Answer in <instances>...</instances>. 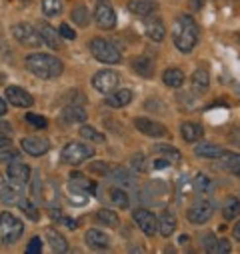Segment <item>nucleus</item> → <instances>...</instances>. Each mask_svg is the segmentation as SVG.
Segmentation results:
<instances>
[{
	"label": "nucleus",
	"instance_id": "f257e3e1",
	"mask_svg": "<svg viewBox=\"0 0 240 254\" xmlns=\"http://www.w3.org/2000/svg\"><path fill=\"white\" fill-rule=\"evenodd\" d=\"M172 42L174 46L182 52V54H188L194 50V46L198 44V38H200V28L196 24V20L188 14H180L176 16L174 24H172Z\"/></svg>",
	"mask_w": 240,
	"mask_h": 254
},
{
	"label": "nucleus",
	"instance_id": "f03ea898",
	"mask_svg": "<svg viewBox=\"0 0 240 254\" xmlns=\"http://www.w3.org/2000/svg\"><path fill=\"white\" fill-rule=\"evenodd\" d=\"M24 66L30 74H34L40 80H54L64 70L62 60L52 54H42V52H34L30 56H26Z\"/></svg>",
	"mask_w": 240,
	"mask_h": 254
},
{
	"label": "nucleus",
	"instance_id": "7ed1b4c3",
	"mask_svg": "<svg viewBox=\"0 0 240 254\" xmlns=\"http://www.w3.org/2000/svg\"><path fill=\"white\" fill-rule=\"evenodd\" d=\"M24 234V224L22 220H18L12 212H2L0 214V242L2 244H14L20 240V236Z\"/></svg>",
	"mask_w": 240,
	"mask_h": 254
},
{
	"label": "nucleus",
	"instance_id": "20e7f679",
	"mask_svg": "<svg viewBox=\"0 0 240 254\" xmlns=\"http://www.w3.org/2000/svg\"><path fill=\"white\" fill-rule=\"evenodd\" d=\"M92 156H94V148L90 144H84V142H68L62 148V152H60L62 162L70 164V166H80Z\"/></svg>",
	"mask_w": 240,
	"mask_h": 254
},
{
	"label": "nucleus",
	"instance_id": "39448f33",
	"mask_svg": "<svg viewBox=\"0 0 240 254\" xmlns=\"http://www.w3.org/2000/svg\"><path fill=\"white\" fill-rule=\"evenodd\" d=\"M90 52L98 62H102V64H118V62L122 60L120 50L104 38H92L90 40Z\"/></svg>",
	"mask_w": 240,
	"mask_h": 254
},
{
	"label": "nucleus",
	"instance_id": "423d86ee",
	"mask_svg": "<svg viewBox=\"0 0 240 254\" xmlns=\"http://www.w3.org/2000/svg\"><path fill=\"white\" fill-rule=\"evenodd\" d=\"M12 36L16 38V42H20L22 46L28 48H38L42 44V36L38 32V28H34L30 22H18L12 26Z\"/></svg>",
	"mask_w": 240,
	"mask_h": 254
},
{
	"label": "nucleus",
	"instance_id": "0eeeda50",
	"mask_svg": "<svg viewBox=\"0 0 240 254\" xmlns=\"http://www.w3.org/2000/svg\"><path fill=\"white\" fill-rule=\"evenodd\" d=\"M94 22L102 30H110L116 26V12L110 4V0H96L94 8Z\"/></svg>",
	"mask_w": 240,
	"mask_h": 254
},
{
	"label": "nucleus",
	"instance_id": "6e6552de",
	"mask_svg": "<svg viewBox=\"0 0 240 254\" xmlns=\"http://www.w3.org/2000/svg\"><path fill=\"white\" fill-rule=\"evenodd\" d=\"M212 214H214V204H212V200H206V198H198L186 210V218L192 224H204L212 218Z\"/></svg>",
	"mask_w": 240,
	"mask_h": 254
},
{
	"label": "nucleus",
	"instance_id": "1a4fd4ad",
	"mask_svg": "<svg viewBox=\"0 0 240 254\" xmlns=\"http://www.w3.org/2000/svg\"><path fill=\"white\" fill-rule=\"evenodd\" d=\"M118 84H120V74H118L116 70H110V68L100 70V72H96V74L92 76V86H94V90H98V92H102V94H108V92L116 90Z\"/></svg>",
	"mask_w": 240,
	"mask_h": 254
},
{
	"label": "nucleus",
	"instance_id": "9d476101",
	"mask_svg": "<svg viewBox=\"0 0 240 254\" xmlns=\"http://www.w3.org/2000/svg\"><path fill=\"white\" fill-rule=\"evenodd\" d=\"M132 220L136 222V226L146 234V236H154L158 232V222H156V216L146 210V208H136L132 210Z\"/></svg>",
	"mask_w": 240,
	"mask_h": 254
},
{
	"label": "nucleus",
	"instance_id": "9b49d317",
	"mask_svg": "<svg viewBox=\"0 0 240 254\" xmlns=\"http://www.w3.org/2000/svg\"><path fill=\"white\" fill-rule=\"evenodd\" d=\"M108 176V182H112L114 186H118V188H122V190H126V192H134V190L138 188L136 186V180H134V174H130L128 170H124V168H114V170H110V172H106Z\"/></svg>",
	"mask_w": 240,
	"mask_h": 254
},
{
	"label": "nucleus",
	"instance_id": "f8f14e48",
	"mask_svg": "<svg viewBox=\"0 0 240 254\" xmlns=\"http://www.w3.org/2000/svg\"><path fill=\"white\" fill-rule=\"evenodd\" d=\"M134 126H136L138 132H142L144 136H150V138H162V136L168 134L164 124H160L156 120H150V118H144V116L136 118L134 120Z\"/></svg>",
	"mask_w": 240,
	"mask_h": 254
},
{
	"label": "nucleus",
	"instance_id": "ddd939ff",
	"mask_svg": "<svg viewBox=\"0 0 240 254\" xmlns=\"http://www.w3.org/2000/svg\"><path fill=\"white\" fill-rule=\"evenodd\" d=\"M20 146H22V150H24L26 154H30V156H42V154L48 152L50 142H48L44 136L34 134V136H24V138L20 140Z\"/></svg>",
	"mask_w": 240,
	"mask_h": 254
},
{
	"label": "nucleus",
	"instance_id": "4468645a",
	"mask_svg": "<svg viewBox=\"0 0 240 254\" xmlns=\"http://www.w3.org/2000/svg\"><path fill=\"white\" fill-rule=\"evenodd\" d=\"M4 96L8 98V102H10L12 106H18V108H30V106L34 104L32 94L26 92V90L20 88V86H6Z\"/></svg>",
	"mask_w": 240,
	"mask_h": 254
},
{
	"label": "nucleus",
	"instance_id": "2eb2a0df",
	"mask_svg": "<svg viewBox=\"0 0 240 254\" xmlns=\"http://www.w3.org/2000/svg\"><path fill=\"white\" fill-rule=\"evenodd\" d=\"M6 176L10 182H16L20 186L28 184L30 182V168L24 164V162H18V160H12L6 168Z\"/></svg>",
	"mask_w": 240,
	"mask_h": 254
},
{
	"label": "nucleus",
	"instance_id": "dca6fc26",
	"mask_svg": "<svg viewBox=\"0 0 240 254\" xmlns=\"http://www.w3.org/2000/svg\"><path fill=\"white\" fill-rule=\"evenodd\" d=\"M22 198V186L16 184V182H2L0 184V200L4 204L12 206V204H18V200Z\"/></svg>",
	"mask_w": 240,
	"mask_h": 254
},
{
	"label": "nucleus",
	"instance_id": "f3484780",
	"mask_svg": "<svg viewBox=\"0 0 240 254\" xmlns=\"http://www.w3.org/2000/svg\"><path fill=\"white\" fill-rule=\"evenodd\" d=\"M104 102L110 108H124V106H128L132 102V90H128V88H116V90L108 92Z\"/></svg>",
	"mask_w": 240,
	"mask_h": 254
},
{
	"label": "nucleus",
	"instance_id": "a211bd4d",
	"mask_svg": "<svg viewBox=\"0 0 240 254\" xmlns=\"http://www.w3.org/2000/svg\"><path fill=\"white\" fill-rule=\"evenodd\" d=\"M84 238H86V244H88L90 248H94V250H106V248L110 246V236L104 234V232L98 230V228H90Z\"/></svg>",
	"mask_w": 240,
	"mask_h": 254
},
{
	"label": "nucleus",
	"instance_id": "6ab92c4d",
	"mask_svg": "<svg viewBox=\"0 0 240 254\" xmlns=\"http://www.w3.org/2000/svg\"><path fill=\"white\" fill-rule=\"evenodd\" d=\"M156 0H128V10L136 16H150L156 10Z\"/></svg>",
	"mask_w": 240,
	"mask_h": 254
},
{
	"label": "nucleus",
	"instance_id": "aec40b11",
	"mask_svg": "<svg viewBox=\"0 0 240 254\" xmlns=\"http://www.w3.org/2000/svg\"><path fill=\"white\" fill-rule=\"evenodd\" d=\"M180 136L186 142H198L204 136V130L198 122H182L180 124Z\"/></svg>",
	"mask_w": 240,
	"mask_h": 254
},
{
	"label": "nucleus",
	"instance_id": "412c9836",
	"mask_svg": "<svg viewBox=\"0 0 240 254\" xmlns=\"http://www.w3.org/2000/svg\"><path fill=\"white\" fill-rule=\"evenodd\" d=\"M38 32H40V36H42V42H46L50 48H54V50H60L62 48V36H60L50 24H46V22H42L40 24V28H38Z\"/></svg>",
	"mask_w": 240,
	"mask_h": 254
},
{
	"label": "nucleus",
	"instance_id": "4be33fe9",
	"mask_svg": "<svg viewBox=\"0 0 240 254\" xmlns=\"http://www.w3.org/2000/svg\"><path fill=\"white\" fill-rule=\"evenodd\" d=\"M156 222H158V232H160L164 238H168L170 234H174V230H176V216H174L172 210H164V212L156 218Z\"/></svg>",
	"mask_w": 240,
	"mask_h": 254
},
{
	"label": "nucleus",
	"instance_id": "5701e85b",
	"mask_svg": "<svg viewBox=\"0 0 240 254\" xmlns=\"http://www.w3.org/2000/svg\"><path fill=\"white\" fill-rule=\"evenodd\" d=\"M146 36L152 40V42H162L164 40V34H166V26L160 18H148L146 20Z\"/></svg>",
	"mask_w": 240,
	"mask_h": 254
},
{
	"label": "nucleus",
	"instance_id": "b1692460",
	"mask_svg": "<svg viewBox=\"0 0 240 254\" xmlns=\"http://www.w3.org/2000/svg\"><path fill=\"white\" fill-rule=\"evenodd\" d=\"M132 70L142 78H152L154 74V62L148 56H136L132 60Z\"/></svg>",
	"mask_w": 240,
	"mask_h": 254
},
{
	"label": "nucleus",
	"instance_id": "393cba45",
	"mask_svg": "<svg viewBox=\"0 0 240 254\" xmlns=\"http://www.w3.org/2000/svg\"><path fill=\"white\" fill-rule=\"evenodd\" d=\"M210 86V74L206 68H196L192 74V88L196 94H204Z\"/></svg>",
	"mask_w": 240,
	"mask_h": 254
},
{
	"label": "nucleus",
	"instance_id": "a878e982",
	"mask_svg": "<svg viewBox=\"0 0 240 254\" xmlns=\"http://www.w3.org/2000/svg\"><path fill=\"white\" fill-rule=\"evenodd\" d=\"M220 166L226 172H230L234 176H240V154L238 152H224L220 156Z\"/></svg>",
	"mask_w": 240,
	"mask_h": 254
},
{
	"label": "nucleus",
	"instance_id": "bb28decb",
	"mask_svg": "<svg viewBox=\"0 0 240 254\" xmlns=\"http://www.w3.org/2000/svg\"><path fill=\"white\" fill-rule=\"evenodd\" d=\"M46 240H48V244H50V248H52L54 252H66V250H68L66 238L60 234L58 230H54V228H48V230H46Z\"/></svg>",
	"mask_w": 240,
	"mask_h": 254
},
{
	"label": "nucleus",
	"instance_id": "cd10ccee",
	"mask_svg": "<svg viewBox=\"0 0 240 254\" xmlns=\"http://www.w3.org/2000/svg\"><path fill=\"white\" fill-rule=\"evenodd\" d=\"M108 198H110V202H112L114 206H118L120 210H126V208L130 206V198H128V192H126V190H122V188H118V186L110 188Z\"/></svg>",
	"mask_w": 240,
	"mask_h": 254
},
{
	"label": "nucleus",
	"instance_id": "c85d7f7f",
	"mask_svg": "<svg viewBox=\"0 0 240 254\" xmlns=\"http://www.w3.org/2000/svg\"><path fill=\"white\" fill-rule=\"evenodd\" d=\"M162 82L168 88H180V86L184 84V72L180 70V68H168L162 74Z\"/></svg>",
	"mask_w": 240,
	"mask_h": 254
},
{
	"label": "nucleus",
	"instance_id": "c756f323",
	"mask_svg": "<svg viewBox=\"0 0 240 254\" xmlns=\"http://www.w3.org/2000/svg\"><path fill=\"white\" fill-rule=\"evenodd\" d=\"M194 154H196V156H202V158H212V160H216V158H220V156L224 154V148H220V146H216V144H210V142H202V144H198V146L194 148Z\"/></svg>",
	"mask_w": 240,
	"mask_h": 254
},
{
	"label": "nucleus",
	"instance_id": "7c9ffc66",
	"mask_svg": "<svg viewBox=\"0 0 240 254\" xmlns=\"http://www.w3.org/2000/svg\"><path fill=\"white\" fill-rule=\"evenodd\" d=\"M68 194H70V202L72 204H84L86 200H88V190L86 188H82L80 184H76V182H68Z\"/></svg>",
	"mask_w": 240,
	"mask_h": 254
},
{
	"label": "nucleus",
	"instance_id": "2f4dec72",
	"mask_svg": "<svg viewBox=\"0 0 240 254\" xmlns=\"http://www.w3.org/2000/svg\"><path fill=\"white\" fill-rule=\"evenodd\" d=\"M62 118L66 120V122H84L86 120V110L80 106V104H70V106H66L64 108V112H62Z\"/></svg>",
	"mask_w": 240,
	"mask_h": 254
},
{
	"label": "nucleus",
	"instance_id": "473e14b6",
	"mask_svg": "<svg viewBox=\"0 0 240 254\" xmlns=\"http://www.w3.org/2000/svg\"><path fill=\"white\" fill-rule=\"evenodd\" d=\"M64 10V0H42V12L48 18H56Z\"/></svg>",
	"mask_w": 240,
	"mask_h": 254
},
{
	"label": "nucleus",
	"instance_id": "72a5a7b5",
	"mask_svg": "<svg viewBox=\"0 0 240 254\" xmlns=\"http://www.w3.org/2000/svg\"><path fill=\"white\" fill-rule=\"evenodd\" d=\"M94 218H96V222H100V224H104V226H110V228H116V226L120 224L118 214H116L114 210H110V208H100Z\"/></svg>",
	"mask_w": 240,
	"mask_h": 254
},
{
	"label": "nucleus",
	"instance_id": "f704fd0d",
	"mask_svg": "<svg viewBox=\"0 0 240 254\" xmlns=\"http://www.w3.org/2000/svg\"><path fill=\"white\" fill-rule=\"evenodd\" d=\"M238 214H240V200L236 196L226 198V202L222 206V216L226 220H232V218H238Z\"/></svg>",
	"mask_w": 240,
	"mask_h": 254
},
{
	"label": "nucleus",
	"instance_id": "c9c22d12",
	"mask_svg": "<svg viewBox=\"0 0 240 254\" xmlns=\"http://www.w3.org/2000/svg\"><path fill=\"white\" fill-rule=\"evenodd\" d=\"M192 182H194V188L198 190L200 194H212L214 192V182L206 174H196Z\"/></svg>",
	"mask_w": 240,
	"mask_h": 254
},
{
	"label": "nucleus",
	"instance_id": "e433bc0d",
	"mask_svg": "<svg viewBox=\"0 0 240 254\" xmlns=\"http://www.w3.org/2000/svg\"><path fill=\"white\" fill-rule=\"evenodd\" d=\"M154 154H158V156H164V158H168L170 162H178L180 158H182V154H180L174 146H170V144H158V146H154Z\"/></svg>",
	"mask_w": 240,
	"mask_h": 254
},
{
	"label": "nucleus",
	"instance_id": "4c0bfd02",
	"mask_svg": "<svg viewBox=\"0 0 240 254\" xmlns=\"http://www.w3.org/2000/svg\"><path fill=\"white\" fill-rule=\"evenodd\" d=\"M70 18H72L74 24H78V26H82V28L90 24V12H88L86 6H76V8L72 10Z\"/></svg>",
	"mask_w": 240,
	"mask_h": 254
},
{
	"label": "nucleus",
	"instance_id": "58836bf2",
	"mask_svg": "<svg viewBox=\"0 0 240 254\" xmlns=\"http://www.w3.org/2000/svg\"><path fill=\"white\" fill-rule=\"evenodd\" d=\"M80 136L84 140H88V142H94V144H102L106 140L104 134L98 132L96 128H92V126H82V128H80Z\"/></svg>",
	"mask_w": 240,
	"mask_h": 254
},
{
	"label": "nucleus",
	"instance_id": "ea45409f",
	"mask_svg": "<svg viewBox=\"0 0 240 254\" xmlns=\"http://www.w3.org/2000/svg\"><path fill=\"white\" fill-rule=\"evenodd\" d=\"M192 192H194V182L188 176H180L178 178V194H180V198H186Z\"/></svg>",
	"mask_w": 240,
	"mask_h": 254
},
{
	"label": "nucleus",
	"instance_id": "a19ab883",
	"mask_svg": "<svg viewBox=\"0 0 240 254\" xmlns=\"http://www.w3.org/2000/svg\"><path fill=\"white\" fill-rule=\"evenodd\" d=\"M18 206L22 208V212H24L30 220H34V222H36V220L40 218V210H38V208H36L28 198H20V200H18Z\"/></svg>",
	"mask_w": 240,
	"mask_h": 254
},
{
	"label": "nucleus",
	"instance_id": "79ce46f5",
	"mask_svg": "<svg viewBox=\"0 0 240 254\" xmlns=\"http://www.w3.org/2000/svg\"><path fill=\"white\" fill-rule=\"evenodd\" d=\"M200 242H202V248H204L208 254H214V252H216L218 240H216V234H214V232H204V234L200 236Z\"/></svg>",
	"mask_w": 240,
	"mask_h": 254
},
{
	"label": "nucleus",
	"instance_id": "37998d69",
	"mask_svg": "<svg viewBox=\"0 0 240 254\" xmlns=\"http://www.w3.org/2000/svg\"><path fill=\"white\" fill-rule=\"evenodd\" d=\"M70 180H72V182H76V184H80L82 188H86L90 194L96 190V184H94L92 180H88L84 174H80V172H72V174H70Z\"/></svg>",
	"mask_w": 240,
	"mask_h": 254
},
{
	"label": "nucleus",
	"instance_id": "c03bdc74",
	"mask_svg": "<svg viewBox=\"0 0 240 254\" xmlns=\"http://www.w3.org/2000/svg\"><path fill=\"white\" fill-rule=\"evenodd\" d=\"M26 122H30L34 128H46L48 126V120L44 116H38V114H26Z\"/></svg>",
	"mask_w": 240,
	"mask_h": 254
},
{
	"label": "nucleus",
	"instance_id": "a18cd8bd",
	"mask_svg": "<svg viewBox=\"0 0 240 254\" xmlns=\"http://www.w3.org/2000/svg\"><path fill=\"white\" fill-rule=\"evenodd\" d=\"M18 152L16 150H12L10 146L8 148H2L0 150V162H4V164H8V162H12V160H18Z\"/></svg>",
	"mask_w": 240,
	"mask_h": 254
},
{
	"label": "nucleus",
	"instance_id": "49530a36",
	"mask_svg": "<svg viewBox=\"0 0 240 254\" xmlns=\"http://www.w3.org/2000/svg\"><path fill=\"white\" fill-rule=\"evenodd\" d=\"M130 162H132V168H136L138 172H144V170H146V164H144V154H142V152H136V154L130 158Z\"/></svg>",
	"mask_w": 240,
	"mask_h": 254
},
{
	"label": "nucleus",
	"instance_id": "de8ad7c7",
	"mask_svg": "<svg viewBox=\"0 0 240 254\" xmlns=\"http://www.w3.org/2000/svg\"><path fill=\"white\" fill-rule=\"evenodd\" d=\"M40 250H42V240H40L38 236H34V238L28 242L26 252H28V254H40Z\"/></svg>",
	"mask_w": 240,
	"mask_h": 254
},
{
	"label": "nucleus",
	"instance_id": "09e8293b",
	"mask_svg": "<svg viewBox=\"0 0 240 254\" xmlns=\"http://www.w3.org/2000/svg\"><path fill=\"white\" fill-rule=\"evenodd\" d=\"M58 34L62 36V38H66V40H74V38H76V32H74V30H72L68 24H60Z\"/></svg>",
	"mask_w": 240,
	"mask_h": 254
},
{
	"label": "nucleus",
	"instance_id": "8fccbe9b",
	"mask_svg": "<svg viewBox=\"0 0 240 254\" xmlns=\"http://www.w3.org/2000/svg\"><path fill=\"white\" fill-rule=\"evenodd\" d=\"M32 194L36 200H40V194H42V184H40V172L34 174V180H32Z\"/></svg>",
	"mask_w": 240,
	"mask_h": 254
},
{
	"label": "nucleus",
	"instance_id": "3c124183",
	"mask_svg": "<svg viewBox=\"0 0 240 254\" xmlns=\"http://www.w3.org/2000/svg\"><path fill=\"white\" fill-rule=\"evenodd\" d=\"M230 250H232L230 242H228L226 238H220V240H218V244H216V252H220V254H228Z\"/></svg>",
	"mask_w": 240,
	"mask_h": 254
},
{
	"label": "nucleus",
	"instance_id": "603ef678",
	"mask_svg": "<svg viewBox=\"0 0 240 254\" xmlns=\"http://www.w3.org/2000/svg\"><path fill=\"white\" fill-rule=\"evenodd\" d=\"M166 166H170V160L168 158H164V156H158L156 160H154V164H152V168H166Z\"/></svg>",
	"mask_w": 240,
	"mask_h": 254
},
{
	"label": "nucleus",
	"instance_id": "864d4df0",
	"mask_svg": "<svg viewBox=\"0 0 240 254\" xmlns=\"http://www.w3.org/2000/svg\"><path fill=\"white\" fill-rule=\"evenodd\" d=\"M92 170H94V172H100V174L104 176V174L108 172V164H104V162H94V164H92Z\"/></svg>",
	"mask_w": 240,
	"mask_h": 254
},
{
	"label": "nucleus",
	"instance_id": "5fc2aeb1",
	"mask_svg": "<svg viewBox=\"0 0 240 254\" xmlns=\"http://www.w3.org/2000/svg\"><path fill=\"white\" fill-rule=\"evenodd\" d=\"M8 146H10V136L0 132V148H8Z\"/></svg>",
	"mask_w": 240,
	"mask_h": 254
},
{
	"label": "nucleus",
	"instance_id": "6e6d98bb",
	"mask_svg": "<svg viewBox=\"0 0 240 254\" xmlns=\"http://www.w3.org/2000/svg\"><path fill=\"white\" fill-rule=\"evenodd\" d=\"M60 220H62V224H66V228H70V230H74L76 228V220H72V218H60Z\"/></svg>",
	"mask_w": 240,
	"mask_h": 254
},
{
	"label": "nucleus",
	"instance_id": "4d7b16f0",
	"mask_svg": "<svg viewBox=\"0 0 240 254\" xmlns=\"http://www.w3.org/2000/svg\"><path fill=\"white\" fill-rule=\"evenodd\" d=\"M204 2L206 0H190V6H192V10H200L204 6Z\"/></svg>",
	"mask_w": 240,
	"mask_h": 254
},
{
	"label": "nucleus",
	"instance_id": "13d9d810",
	"mask_svg": "<svg viewBox=\"0 0 240 254\" xmlns=\"http://www.w3.org/2000/svg\"><path fill=\"white\" fill-rule=\"evenodd\" d=\"M0 132H4V134H10L12 132V126L8 122H0Z\"/></svg>",
	"mask_w": 240,
	"mask_h": 254
},
{
	"label": "nucleus",
	"instance_id": "bf43d9fd",
	"mask_svg": "<svg viewBox=\"0 0 240 254\" xmlns=\"http://www.w3.org/2000/svg\"><path fill=\"white\" fill-rule=\"evenodd\" d=\"M232 236H234V240H238L240 242V220L236 222V226L232 228Z\"/></svg>",
	"mask_w": 240,
	"mask_h": 254
},
{
	"label": "nucleus",
	"instance_id": "052dcab7",
	"mask_svg": "<svg viewBox=\"0 0 240 254\" xmlns=\"http://www.w3.org/2000/svg\"><path fill=\"white\" fill-rule=\"evenodd\" d=\"M6 102H4V98H0V116H4L6 114Z\"/></svg>",
	"mask_w": 240,
	"mask_h": 254
},
{
	"label": "nucleus",
	"instance_id": "680f3d73",
	"mask_svg": "<svg viewBox=\"0 0 240 254\" xmlns=\"http://www.w3.org/2000/svg\"><path fill=\"white\" fill-rule=\"evenodd\" d=\"M178 242H180V244H182V246H184V244L188 242V236H186V234H182V236H180V238H178Z\"/></svg>",
	"mask_w": 240,
	"mask_h": 254
}]
</instances>
